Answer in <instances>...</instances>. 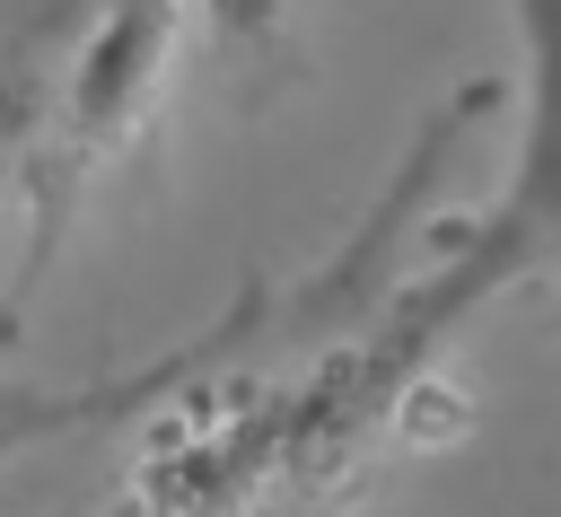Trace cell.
<instances>
[{"label": "cell", "instance_id": "cell-1", "mask_svg": "<svg viewBox=\"0 0 561 517\" xmlns=\"http://www.w3.org/2000/svg\"><path fill=\"white\" fill-rule=\"evenodd\" d=\"M508 26H517V79H526L508 175L430 263H412L394 280L377 324L333 342V368L377 429H394L412 412V394L438 377V359L500 298L561 280V0H508Z\"/></svg>", "mask_w": 561, "mask_h": 517}, {"label": "cell", "instance_id": "cell-2", "mask_svg": "<svg viewBox=\"0 0 561 517\" xmlns=\"http://www.w3.org/2000/svg\"><path fill=\"white\" fill-rule=\"evenodd\" d=\"M175 26H184V0H105L79 70H70V96L35 149V166L18 175V193L35 202V237H26V272L53 263L70 210L88 202V184L140 140V123L158 114V88L175 70Z\"/></svg>", "mask_w": 561, "mask_h": 517}, {"label": "cell", "instance_id": "cell-3", "mask_svg": "<svg viewBox=\"0 0 561 517\" xmlns=\"http://www.w3.org/2000/svg\"><path fill=\"white\" fill-rule=\"evenodd\" d=\"M105 0H0V184L35 166Z\"/></svg>", "mask_w": 561, "mask_h": 517}, {"label": "cell", "instance_id": "cell-4", "mask_svg": "<svg viewBox=\"0 0 561 517\" xmlns=\"http://www.w3.org/2000/svg\"><path fill=\"white\" fill-rule=\"evenodd\" d=\"M210 44L237 79H280L298 70V0H202Z\"/></svg>", "mask_w": 561, "mask_h": 517}, {"label": "cell", "instance_id": "cell-5", "mask_svg": "<svg viewBox=\"0 0 561 517\" xmlns=\"http://www.w3.org/2000/svg\"><path fill=\"white\" fill-rule=\"evenodd\" d=\"M0 333H9V307H0ZM70 421H88V394H0V456H18L26 438H53V429H70Z\"/></svg>", "mask_w": 561, "mask_h": 517}]
</instances>
